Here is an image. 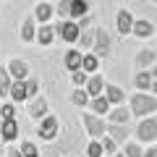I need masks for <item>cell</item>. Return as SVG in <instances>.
I'll return each mask as SVG.
<instances>
[{"mask_svg":"<svg viewBox=\"0 0 157 157\" xmlns=\"http://www.w3.org/2000/svg\"><path fill=\"white\" fill-rule=\"evenodd\" d=\"M84 89H86V94H89V97H100L102 92H105V78H102L100 73H92V76L86 78Z\"/></svg>","mask_w":157,"mask_h":157,"instance_id":"19","label":"cell"},{"mask_svg":"<svg viewBox=\"0 0 157 157\" xmlns=\"http://www.w3.org/2000/svg\"><path fill=\"white\" fill-rule=\"evenodd\" d=\"M152 3H157V0H152Z\"/></svg>","mask_w":157,"mask_h":157,"instance_id":"42","label":"cell"},{"mask_svg":"<svg viewBox=\"0 0 157 157\" xmlns=\"http://www.w3.org/2000/svg\"><path fill=\"white\" fill-rule=\"evenodd\" d=\"M89 100H92V97L86 94L84 86H76V89H73V94H71V102H73L76 107H89Z\"/></svg>","mask_w":157,"mask_h":157,"instance_id":"28","label":"cell"},{"mask_svg":"<svg viewBox=\"0 0 157 157\" xmlns=\"http://www.w3.org/2000/svg\"><path fill=\"white\" fill-rule=\"evenodd\" d=\"M6 157H24L21 152H18V147H11V149H8V155Z\"/></svg>","mask_w":157,"mask_h":157,"instance_id":"38","label":"cell"},{"mask_svg":"<svg viewBox=\"0 0 157 157\" xmlns=\"http://www.w3.org/2000/svg\"><path fill=\"white\" fill-rule=\"evenodd\" d=\"M52 26H55V37H58V39L68 42V45H76V42H78V34H81V29H78V24L73 21V18H66V21H55Z\"/></svg>","mask_w":157,"mask_h":157,"instance_id":"3","label":"cell"},{"mask_svg":"<svg viewBox=\"0 0 157 157\" xmlns=\"http://www.w3.org/2000/svg\"><path fill=\"white\" fill-rule=\"evenodd\" d=\"M32 16H34V21H37V24H50V18L55 16V6L42 0V3L34 6V13H32Z\"/></svg>","mask_w":157,"mask_h":157,"instance_id":"14","label":"cell"},{"mask_svg":"<svg viewBox=\"0 0 157 157\" xmlns=\"http://www.w3.org/2000/svg\"><path fill=\"white\" fill-rule=\"evenodd\" d=\"M113 157H126V155H123V152H115V155H113Z\"/></svg>","mask_w":157,"mask_h":157,"instance_id":"40","label":"cell"},{"mask_svg":"<svg viewBox=\"0 0 157 157\" xmlns=\"http://www.w3.org/2000/svg\"><path fill=\"white\" fill-rule=\"evenodd\" d=\"M11 84H13V78H11V73H8V68H0V100H6V97H8Z\"/></svg>","mask_w":157,"mask_h":157,"instance_id":"29","label":"cell"},{"mask_svg":"<svg viewBox=\"0 0 157 157\" xmlns=\"http://www.w3.org/2000/svg\"><path fill=\"white\" fill-rule=\"evenodd\" d=\"M128 110L134 118H147V115H155L157 113V97L149 94V92H136V94H131L128 100Z\"/></svg>","mask_w":157,"mask_h":157,"instance_id":"1","label":"cell"},{"mask_svg":"<svg viewBox=\"0 0 157 157\" xmlns=\"http://www.w3.org/2000/svg\"><path fill=\"white\" fill-rule=\"evenodd\" d=\"M149 71H152V76H155V78H157V63H155V66H152V68H149Z\"/></svg>","mask_w":157,"mask_h":157,"instance_id":"39","label":"cell"},{"mask_svg":"<svg viewBox=\"0 0 157 157\" xmlns=\"http://www.w3.org/2000/svg\"><path fill=\"white\" fill-rule=\"evenodd\" d=\"M105 134L110 136V139L115 141L118 147H121V144H126V141H128V136H131V131H128V126H118V123H107V128H105Z\"/></svg>","mask_w":157,"mask_h":157,"instance_id":"15","label":"cell"},{"mask_svg":"<svg viewBox=\"0 0 157 157\" xmlns=\"http://www.w3.org/2000/svg\"><path fill=\"white\" fill-rule=\"evenodd\" d=\"M100 141H102V149H105V155H107V157H113V155H115V152H118V144H115V141H113V139H110V136H107V134L102 136Z\"/></svg>","mask_w":157,"mask_h":157,"instance_id":"34","label":"cell"},{"mask_svg":"<svg viewBox=\"0 0 157 157\" xmlns=\"http://www.w3.org/2000/svg\"><path fill=\"white\" fill-rule=\"evenodd\" d=\"M110 50H113V39H110V34H107L102 26H94V47H92V52H94V55L102 60V58L110 55Z\"/></svg>","mask_w":157,"mask_h":157,"instance_id":"6","label":"cell"},{"mask_svg":"<svg viewBox=\"0 0 157 157\" xmlns=\"http://www.w3.org/2000/svg\"><path fill=\"white\" fill-rule=\"evenodd\" d=\"M71 78H73V84H76V86H84V84H86V78H89V73H84V71H73Z\"/></svg>","mask_w":157,"mask_h":157,"instance_id":"36","label":"cell"},{"mask_svg":"<svg viewBox=\"0 0 157 157\" xmlns=\"http://www.w3.org/2000/svg\"><path fill=\"white\" fill-rule=\"evenodd\" d=\"M18 152H21L24 157H39V152H37V144H34V141H21Z\"/></svg>","mask_w":157,"mask_h":157,"instance_id":"33","label":"cell"},{"mask_svg":"<svg viewBox=\"0 0 157 157\" xmlns=\"http://www.w3.org/2000/svg\"><path fill=\"white\" fill-rule=\"evenodd\" d=\"M89 110L94 113V115L105 118L107 113L113 110V105H110V102H107V97H105V94H100V97H92V100H89Z\"/></svg>","mask_w":157,"mask_h":157,"instance_id":"21","label":"cell"},{"mask_svg":"<svg viewBox=\"0 0 157 157\" xmlns=\"http://www.w3.org/2000/svg\"><path fill=\"white\" fill-rule=\"evenodd\" d=\"M0 141H3V139H0Z\"/></svg>","mask_w":157,"mask_h":157,"instance_id":"43","label":"cell"},{"mask_svg":"<svg viewBox=\"0 0 157 157\" xmlns=\"http://www.w3.org/2000/svg\"><path fill=\"white\" fill-rule=\"evenodd\" d=\"M81 71L84 73H97L100 71V58L94 55V52H84V60H81Z\"/></svg>","mask_w":157,"mask_h":157,"instance_id":"25","label":"cell"},{"mask_svg":"<svg viewBox=\"0 0 157 157\" xmlns=\"http://www.w3.org/2000/svg\"><path fill=\"white\" fill-rule=\"evenodd\" d=\"M26 113H29V118H32V121H37V123H39V121L50 113V102H47V97H45V94H37L34 100H29Z\"/></svg>","mask_w":157,"mask_h":157,"instance_id":"7","label":"cell"},{"mask_svg":"<svg viewBox=\"0 0 157 157\" xmlns=\"http://www.w3.org/2000/svg\"><path fill=\"white\" fill-rule=\"evenodd\" d=\"M58 134H60V121H58V115H50V113H47V115L39 121V126H37V136L42 141H55Z\"/></svg>","mask_w":157,"mask_h":157,"instance_id":"4","label":"cell"},{"mask_svg":"<svg viewBox=\"0 0 157 157\" xmlns=\"http://www.w3.org/2000/svg\"><path fill=\"white\" fill-rule=\"evenodd\" d=\"M152 81H155L152 71H139V73L134 76V86H136V92H149V89H152Z\"/></svg>","mask_w":157,"mask_h":157,"instance_id":"24","label":"cell"},{"mask_svg":"<svg viewBox=\"0 0 157 157\" xmlns=\"http://www.w3.org/2000/svg\"><path fill=\"white\" fill-rule=\"evenodd\" d=\"M102 94L107 97V102H110L113 107L115 105H126V89H121L118 84H105V92Z\"/></svg>","mask_w":157,"mask_h":157,"instance_id":"17","label":"cell"},{"mask_svg":"<svg viewBox=\"0 0 157 157\" xmlns=\"http://www.w3.org/2000/svg\"><path fill=\"white\" fill-rule=\"evenodd\" d=\"M155 39H157V32H155Z\"/></svg>","mask_w":157,"mask_h":157,"instance_id":"41","label":"cell"},{"mask_svg":"<svg viewBox=\"0 0 157 157\" xmlns=\"http://www.w3.org/2000/svg\"><path fill=\"white\" fill-rule=\"evenodd\" d=\"M86 157H105V149H102L100 139H92L89 144H86Z\"/></svg>","mask_w":157,"mask_h":157,"instance_id":"32","label":"cell"},{"mask_svg":"<svg viewBox=\"0 0 157 157\" xmlns=\"http://www.w3.org/2000/svg\"><path fill=\"white\" fill-rule=\"evenodd\" d=\"M123 155H126V157H144V147H141V141L128 139V141L123 144Z\"/></svg>","mask_w":157,"mask_h":157,"instance_id":"27","label":"cell"},{"mask_svg":"<svg viewBox=\"0 0 157 157\" xmlns=\"http://www.w3.org/2000/svg\"><path fill=\"white\" fill-rule=\"evenodd\" d=\"M89 11H92V3H89V0H71V18H73V21L89 16Z\"/></svg>","mask_w":157,"mask_h":157,"instance_id":"22","label":"cell"},{"mask_svg":"<svg viewBox=\"0 0 157 157\" xmlns=\"http://www.w3.org/2000/svg\"><path fill=\"white\" fill-rule=\"evenodd\" d=\"M78 47H81V52H92V47H94V29H84V32L78 34Z\"/></svg>","mask_w":157,"mask_h":157,"instance_id":"26","label":"cell"},{"mask_svg":"<svg viewBox=\"0 0 157 157\" xmlns=\"http://www.w3.org/2000/svg\"><path fill=\"white\" fill-rule=\"evenodd\" d=\"M26 94H29V100H34V97L39 94V81H37L34 76L26 78Z\"/></svg>","mask_w":157,"mask_h":157,"instance_id":"35","label":"cell"},{"mask_svg":"<svg viewBox=\"0 0 157 157\" xmlns=\"http://www.w3.org/2000/svg\"><path fill=\"white\" fill-rule=\"evenodd\" d=\"M136 141H141V144H155L157 141V118L155 115H147L139 121V126H136Z\"/></svg>","mask_w":157,"mask_h":157,"instance_id":"2","label":"cell"},{"mask_svg":"<svg viewBox=\"0 0 157 157\" xmlns=\"http://www.w3.org/2000/svg\"><path fill=\"white\" fill-rule=\"evenodd\" d=\"M21 39L24 42H34L37 39V21H34V16L21 21Z\"/></svg>","mask_w":157,"mask_h":157,"instance_id":"23","label":"cell"},{"mask_svg":"<svg viewBox=\"0 0 157 157\" xmlns=\"http://www.w3.org/2000/svg\"><path fill=\"white\" fill-rule=\"evenodd\" d=\"M81 60H84V52L76 50V47H71V50H66V55H63V66L68 68V71H81Z\"/></svg>","mask_w":157,"mask_h":157,"instance_id":"16","label":"cell"},{"mask_svg":"<svg viewBox=\"0 0 157 157\" xmlns=\"http://www.w3.org/2000/svg\"><path fill=\"white\" fill-rule=\"evenodd\" d=\"M131 118H134V115H131V110H128L126 105H115V107L105 115V121H107V123H118V126H128Z\"/></svg>","mask_w":157,"mask_h":157,"instance_id":"11","label":"cell"},{"mask_svg":"<svg viewBox=\"0 0 157 157\" xmlns=\"http://www.w3.org/2000/svg\"><path fill=\"white\" fill-rule=\"evenodd\" d=\"M21 128H18V121H0V139L6 144H13L18 139Z\"/></svg>","mask_w":157,"mask_h":157,"instance_id":"12","label":"cell"},{"mask_svg":"<svg viewBox=\"0 0 157 157\" xmlns=\"http://www.w3.org/2000/svg\"><path fill=\"white\" fill-rule=\"evenodd\" d=\"M55 26H52V24H39L37 26V39H34V42H39V45L42 47H47V45H52V42H55Z\"/></svg>","mask_w":157,"mask_h":157,"instance_id":"18","label":"cell"},{"mask_svg":"<svg viewBox=\"0 0 157 157\" xmlns=\"http://www.w3.org/2000/svg\"><path fill=\"white\" fill-rule=\"evenodd\" d=\"M157 26L149 21V18H134V29H131V34H134L136 39H149L155 37Z\"/></svg>","mask_w":157,"mask_h":157,"instance_id":"9","label":"cell"},{"mask_svg":"<svg viewBox=\"0 0 157 157\" xmlns=\"http://www.w3.org/2000/svg\"><path fill=\"white\" fill-rule=\"evenodd\" d=\"M55 16L58 21H66V18H71V0H60L55 6Z\"/></svg>","mask_w":157,"mask_h":157,"instance_id":"30","label":"cell"},{"mask_svg":"<svg viewBox=\"0 0 157 157\" xmlns=\"http://www.w3.org/2000/svg\"><path fill=\"white\" fill-rule=\"evenodd\" d=\"M144 157H157V144L147 147V149H144Z\"/></svg>","mask_w":157,"mask_h":157,"instance_id":"37","label":"cell"},{"mask_svg":"<svg viewBox=\"0 0 157 157\" xmlns=\"http://www.w3.org/2000/svg\"><path fill=\"white\" fill-rule=\"evenodd\" d=\"M81 126L86 128V136H92V139H102L105 136V128H107V121L100 115H94V113H84L81 115Z\"/></svg>","mask_w":157,"mask_h":157,"instance_id":"5","label":"cell"},{"mask_svg":"<svg viewBox=\"0 0 157 157\" xmlns=\"http://www.w3.org/2000/svg\"><path fill=\"white\" fill-rule=\"evenodd\" d=\"M155 63H157V50H152V47H144V50L136 52V68H139V71H149Z\"/></svg>","mask_w":157,"mask_h":157,"instance_id":"13","label":"cell"},{"mask_svg":"<svg viewBox=\"0 0 157 157\" xmlns=\"http://www.w3.org/2000/svg\"><path fill=\"white\" fill-rule=\"evenodd\" d=\"M13 105H21V102H29V94H26V81H13L11 84V92H8Z\"/></svg>","mask_w":157,"mask_h":157,"instance_id":"20","label":"cell"},{"mask_svg":"<svg viewBox=\"0 0 157 157\" xmlns=\"http://www.w3.org/2000/svg\"><path fill=\"white\" fill-rule=\"evenodd\" d=\"M0 121H16V105L13 102H3L0 105Z\"/></svg>","mask_w":157,"mask_h":157,"instance_id":"31","label":"cell"},{"mask_svg":"<svg viewBox=\"0 0 157 157\" xmlns=\"http://www.w3.org/2000/svg\"><path fill=\"white\" fill-rule=\"evenodd\" d=\"M115 29H118V34H121V37H128L131 29H134V13L126 11V8H121V11H118V16H115Z\"/></svg>","mask_w":157,"mask_h":157,"instance_id":"10","label":"cell"},{"mask_svg":"<svg viewBox=\"0 0 157 157\" xmlns=\"http://www.w3.org/2000/svg\"><path fill=\"white\" fill-rule=\"evenodd\" d=\"M6 68H8V73H11L13 81H26V78L32 76V71H29V63L21 60V58H13V60L8 63Z\"/></svg>","mask_w":157,"mask_h":157,"instance_id":"8","label":"cell"}]
</instances>
